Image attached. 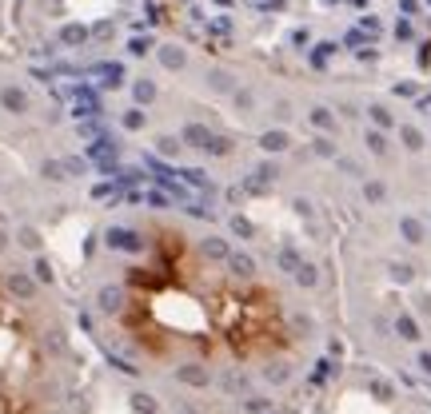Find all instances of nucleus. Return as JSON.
<instances>
[{
	"label": "nucleus",
	"mask_w": 431,
	"mask_h": 414,
	"mask_svg": "<svg viewBox=\"0 0 431 414\" xmlns=\"http://www.w3.org/2000/svg\"><path fill=\"white\" fill-rule=\"evenodd\" d=\"M116 330L156 366H271L300 330L283 295L180 227H156L124 267Z\"/></svg>",
	"instance_id": "obj_1"
},
{
	"label": "nucleus",
	"mask_w": 431,
	"mask_h": 414,
	"mask_svg": "<svg viewBox=\"0 0 431 414\" xmlns=\"http://www.w3.org/2000/svg\"><path fill=\"white\" fill-rule=\"evenodd\" d=\"M0 414H52V363L32 307L0 275Z\"/></svg>",
	"instance_id": "obj_2"
}]
</instances>
